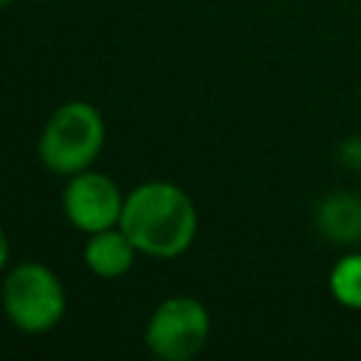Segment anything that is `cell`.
I'll list each match as a JSON object with an SVG mask.
<instances>
[{
  "mask_svg": "<svg viewBox=\"0 0 361 361\" xmlns=\"http://www.w3.org/2000/svg\"><path fill=\"white\" fill-rule=\"evenodd\" d=\"M6 265H8V237L0 226V271H6Z\"/></svg>",
  "mask_w": 361,
  "mask_h": 361,
  "instance_id": "30bf717a",
  "label": "cell"
},
{
  "mask_svg": "<svg viewBox=\"0 0 361 361\" xmlns=\"http://www.w3.org/2000/svg\"><path fill=\"white\" fill-rule=\"evenodd\" d=\"M118 226L138 254L175 259L197 237V209L186 189L172 180H144L124 195Z\"/></svg>",
  "mask_w": 361,
  "mask_h": 361,
  "instance_id": "6da1fadb",
  "label": "cell"
},
{
  "mask_svg": "<svg viewBox=\"0 0 361 361\" xmlns=\"http://www.w3.org/2000/svg\"><path fill=\"white\" fill-rule=\"evenodd\" d=\"M0 305L6 319L20 333H48L54 330L65 310L68 293L62 279L42 262H20L6 271L0 285Z\"/></svg>",
  "mask_w": 361,
  "mask_h": 361,
  "instance_id": "3957f363",
  "label": "cell"
},
{
  "mask_svg": "<svg viewBox=\"0 0 361 361\" xmlns=\"http://www.w3.org/2000/svg\"><path fill=\"white\" fill-rule=\"evenodd\" d=\"M358 245H361V243H358Z\"/></svg>",
  "mask_w": 361,
  "mask_h": 361,
  "instance_id": "7c38bea8",
  "label": "cell"
},
{
  "mask_svg": "<svg viewBox=\"0 0 361 361\" xmlns=\"http://www.w3.org/2000/svg\"><path fill=\"white\" fill-rule=\"evenodd\" d=\"M124 209V195L118 183L96 169H82L68 178L62 189V212L68 223L85 234L118 226Z\"/></svg>",
  "mask_w": 361,
  "mask_h": 361,
  "instance_id": "5b68a950",
  "label": "cell"
},
{
  "mask_svg": "<svg viewBox=\"0 0 361 361\" xmlns=\"http://www.w3.org/2000/svg\"><path fill=\"white\" fill-rule=\"evenodd\" d=\"M102 147H104V118L96 104L82 99L59 104L48 116L37 138V155L42 166L65 178L90 169Z\"/></svg>",
  "mask_w": 361,
  "mask_h": 361,
  "instance_id": "7a4b0ae2",
  "label": "cell"
},
{
  "mask_svg": "<svg viewBox=\"0 0 361 361\" xmlns=\"http://www.w3.org/2000/svg\"><path fill=\"white\" fill-rule=\"evenodd\" d=\"M135 254H138V248L124 234V228L113 226V228L87 234L82 259H85V265L90 268L93 276H99V279H121L133 268Z\"/></svg>",
  "mask_w": 361,
  "mask_h": 361,
  "instance_id": "8992f818",
  "label": "cell"
},
{
  "mask_svg": "<svg viewBox=\"0 0 361 361\" xmlns=\"http://www.w3.org/2000/svg\"><path fill=\"white\" fill-rule=\"evenodd\" d=\"M338 161H341V166L361 172V135H347L338 144Z\"/></svg>",
  "mask_w": 361,
  "mask_h": 361,
  "instance_id": "9c48e42d",
  "label": "cell"
},
{
  "mask_svg": "<svg viewBox=\"0 0 361 361\" xmlns=\"http://www.w3.org/2000/svg\"><path fill=\"white\" fill-rule=\"evenodd\" d=\"M327 288L333 299L350 310H361V251H350L330 268Z\"/></svg>",
  "mask_w": 361,
  "mask_h": 361,
  "instance_id": "ba28073f",
  "label": "cell"
},
{
  "mask_svg": "<svg viewBox=\"0 0 361 361\" xmlns=\"http://www.w3.org/2000/svg\"><path fill=\"white\" fill-rule=\"evenodd\" d=\"M14 0H0V8H6V6H11Z\"/></svg>",
  "mask_w": 361,
  "mask_h": 361,
  "instance_id": "8fae6325",
  "label": "cell"
},
{
  "mask_svg": "<svg viewBox=\"0 0 361 361\" xmlns=\"http://www.w3.org/2000/svg\"><path fill=\"white\" fill-rule=\"evenodd\" d=\"M212 336V316L195 296L164 299L144 324V344L158 361H192Z\"/></svg>",
  "mask_w": 361,
  "mask_h": 361,
  "instance_id": "277c9868",
  "label": "cell"
},
{
  "mask_svg": "<svg viewBox=\"0 0 361 361\" xmlns=\"http://www.w3.org/2000/svg\"><path fill=\"white\" fill-rule=\"evenodd\" d=\"M316 228L336 245L361 243V195L347 189L324 195L316 206Z\"/></svg>",
  "mask_w": 361,
  "mask_h": 361,
  "instance_id": "52a82bcc",
  "label": "cell"
}]
</instances>
